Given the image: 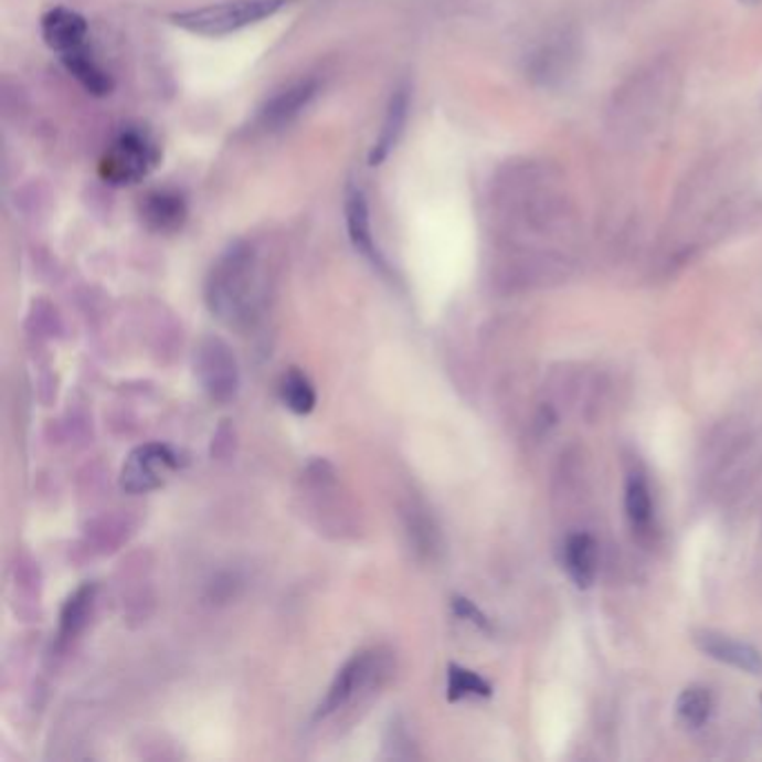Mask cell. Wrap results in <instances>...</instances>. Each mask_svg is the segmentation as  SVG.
<instances>
[{"instance_id":"cell-1","label":"cell","mask_w":762,"mask_h":762,"mask_svg":"<svg viewBox=\"0 0 762 762\" xmlns=\"http://www.w3.org/2000/svg\"><path fill=\"white\" fill-rule=\"evenodd\" d=\"M257 260L248 244L231 246L213 266L207 282V303L211 311L229 322H248L257 307Z\"/></svg>"},{"instance_id":"cell-2","label":"cell","mask_w":762,"mask_h":762,"mask_svg":"<svg viewBox=\"0 0 762 762\" xmlns=\"http://www.w3.org/2000/svg\"><path fill=\"white\" fill-rule=\"evenodd\" d=\"M282 6L284 0H229V3L220 6L177 12L170 17V21L190 34L226 36L271 19L282 10Z\"/></svg>"},{"instance_id":"cell-3","label":"cell","mask_w":762,"mask_h":762,"mask_svg":"<svg viewBox=\"0 0 762 762\" xmlns=\"http://www.w3.org/2000/svg\"><path fill=\"white\" fill-rule=\"evenodd\" d=\"M159 163V148L155 139L139 128H128L117 135V139L106 150L99 174L106 183L130 186L148 177Z\"/></svg>"},{"instance_id":"cell-4","label":"cell","mask_w":762,"mask_h":762,"mask_svg":"<svg viewBox=\"0 0 762 762\" xmlns=\"http://www.w3.org/2000/svg\"><path fill=\"white\" fill-rule=\"evenodd\" d=\"M177 454L170 447L161 443L141 445L124 463L121 488L130 495L152 493L170 479V474L177 469Z\"/></svg>"},{"instance_id":"cell-5","label":"cell","mask_w":762,"mask_h":762,"mask_svg":"<svg viewBox=\"0 0 762 762\" xmlns=\"http://www.w3.org/2000/svg\"><path fill=\"white\" fill-rule=\"evenodd\" d=\"M195 367L204 390L213 401L229 403L231 399H235L240 388V373L235 356L231 353L226 342L218 338L204 340L198 349Z\"/></svg>"},{"instance_id":"cell-6","label":"cell","mask_w":762,"mask_h":762,"mask_svg":"<svg viewBox=\"0 0 762 762\" xmlns=\"http://www.w3.org/2000/svg\"><path fill=\"white\" fill-rule=\"evenodd\" d=\"M694 642L705 655H709L716 662L733 666V669L744 671L749 676L762 674V653L747 642L733 639L718 631H698Z\"/></svg>"},{"instance_id":"cell-7","label":"cell","mask_w":762,"mask_h":762,"mask_svg":"<svg viewBox=\"0 0 762 762\" xmlns=\"http://www.w3.org/2000/svg\"><path fill=\"white\" fill-rule=\"evenodd\" d=\"M375 669V655L373 653H358L353 655L342 669L338 671L336 680L329 687V694L320 702V709L316 711V718H327L336 711H340L353 696L360 691Z\"/></svg>"},{"instance_id":"cell-8","label":"cell","mask_w":762,"mask_h":762,"mask_svg":"<svg viewBox=\"0 0 762 762\" xmlns=\"http://www.w3.org/2000/svg\"><path fill=\"white\" fill-rule=\"evenodd\" d=\"M43 41L50 50L65 56L74 50L85 47L87 39V23L81 14L67 10V8H54L50 10L41 21Z\"/></svg>"},{"instance_id":"cell-9","label":"cell","mask_w":762,"mask_h":762,"mask_svg":"<svg viewBox=\"0 0 762 762\" xmlns=\"http://www.w3.org/2000/svg\"><path fill=\"white\" fill-rule=\"evenodd\" d=\"M316 81H300L287 89H282L262 108L260 124L266 130H279L284 126H289L309 106V102L316 97Z\"/></svg>"},{"instance_id":"cell-10","label":"cell","mask_w":762,"mask_h":762,"mask_svg":"<svg viewBox=\"0 0 762 762\" xmlns=\"http://www.w3.org/2000/svg\"><path fill=\"white\" fill-rule=\"evenodd\" d=\"M186 200L177 190H155L141 204V220L157 233H174L186 222Z\"/></svg>"},{"instance_id":"cell-11","label":"cell","mask_w":762,"mask_h":762,"mask_svg":"<svg viewBox=\"0 0 762 762\" xmlns=\"http://www.w3.org/2000/svg\"><path fill=\"white\" fill-rule=\"evenodd\" d=\"M408 110H410V94H408L405 87H401V89H396L392 94L385 119H383V128H380V133L375 137V144H373V148L369 152V163L371 166L383 163L390 157V152L396 148V144H399V139L403 135L405 121H408Z\"/></svg>"},{"instance_id":"cell-12","label":"cell","mask_w":762,"mask_h":762,"mask_svg":"<svg viewBox=\"0 0 762 762\" xmlns=\"http://www.w3.org/2000/svg\"><path fill=\"white\" fill-rule=\"evenodd\" d=\"M563 557H565V570H568V575L573 578V582L580 589L593 586V582L597 578V543H595V539L586 532L568 537L565 548H563Z\"/></svg>"},{"instance_id":"cell-13","label":"cell","mask_w":762,"mask_h":762,"mask_svg":"<svg viewBox=\"0 0 762 762\" xmlns=\"http://www.w3.org/2000/svg\"><path fill=\"white\" fill-rule=\"evenodd\" d=\"M345 218H347V233L358 253H362L369 260H378V251L371 235V215L369 204L362 190H351L347 204H345Z\"/></svg>"},{"instance_id":"cell-14","label":"cell","mask_w":762,"mask_h":762,"mask_svg":"<svg viewBox=\"0 0 762 762\" xmlns=\"http://www.w3.org/2000/svg\"><path fill=\"white\" fill-rule=\"evenodd\" d=\"M63 65L67 67V72L89 92L94 97H106L113 89V78L110 74L92 59V54L87 52V47L74 50L65 56H61Z\"/></svg>"},{"instance_id":"cell-15","label":"cell","mask_w":762,"mask_h":762,"mask_svg":"<svg viewBox=\"0 0 762 762\" xmlns=\"http://www.w3.org/2000/svg\"><path fill=\"white\" fill-rule=\"evenodd\" d=\"M279 396L284 405L296 414H309L316 408V390L311 385V380L296 367L284 373Z\"/></svg>"},{"instance_id":"cell-16","label":"cell","mask_w":762,"mask_h":762,"mask_svg":"<svg viewBox=\"0 0 762 762\" xmlns=\"http://www.w3.org/2000/svg\"><path fill=\"white\" fill-rule=\"evenodd\" d=\"M94 593H97V589H94L92 584H85L65 602V606L61 611V637L63 639H72L83 631V626L87 624L89 611H92Z\"/></svg>"},{"instance_id":"cell-17","label":"cell","mask_w":762,"mask_h":762,"mask_svg":"<svg viewBox=\"0 0 762 762\" xmlns=\"http://www.w3.org/2000/svg\"><path fill=\"white\" fill-rule=\"evenodd\" d=\"M624 508H626V517L635 530L648 528L650 517H653V501H650L648 484L642 479L639 474H633L631 479L626 481Z\"/></svg>"},{"instance_id":"cell-18","label":"cell","mask_w":762,"mask_h":762,"mask_svg":"<svg viewBox=\"0 0 762 762\" xmlns=\"http://www.w3.org/2000/svg\"><path fill=\"white\" fill-rule=\"evenodd\" d=\"M493 694V687L474 671L463 669V666L449 664L447 671V700L458 702L463 698L476 696V698H488Z\"/></svg>"},{"instance_id":"cell-19","label":"cell","mask_w":762,"mask_h":762,"mask_svg":"<svg viewBox=\"0 0 762 762\" xmlns=\"http://www.w3.org/2000/svg\"><path fill=\"white\" fill-rule=\"evenodd\" d=\"M713 709V700L709 689L705 687H687L678 698V716L689 727H702Z\"/></svg>"},{"instance_id":"cell-20","label":"cell","mask_w":762,"mask_h":762,"mask_svg":"<svg viewBox=\"0 0 762 762\" xmlns=\"http://www.w3.org/2000/svg\"><path fill=\"white\" fill-rule=\"evenodd\" d=\"M454 608H456V613H458V615H463L465 620L474 622L476 626H481V628H486V626H488L486 615H484L479 608H476L472 602H467V600H454Z\"/></svg>"}]
</instances>
